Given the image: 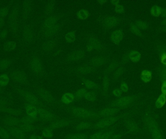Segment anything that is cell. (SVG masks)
I'll return each mask as SVG.
<instances>
[{
    "label": "cell",
    "mask_w": 166,
    "mask_h": 139,
    "mask_svg": "<svg viewBox=\"0 0 166 139\" xmlns=\"http://www.w3.org/2000/svg\"><path fill=\"white\" fill-rule=\"evenodd\" d=\"M71 112L74 116L80 118H91L98 116L97 114L93 111L87 110L82 108H73L71 110Z\"/></svg>",
    "instance_id": "obj_1"
},
{
    "label": "cell",
    "mask_w": 166,
    "mask_h": 139,
    "mask_svg": "<svg viewBox=\"0 0 166 139\" xmlns=\"http://www.w3.org/2000/svg\"><path fill=\"white\" fill-rule=\"evenodd\" d=\"M118 120V117H107L97 122L95 125L92 126L94 129H100L105 128L115 123Z\"/></svg>",
    "instance_id": "obj_2"
},
{
    "label": "cell",
    "mask_w": 166,
    "mask_h": 139,
    "mask_svg": "<svg viewBox=\"0 0 166 139\" xmlns=\"http://www.w3.org/2000/svg\"><path fill=\"white\" fill-rule=\"evenodd\" d=\"M147 123L149 130L154 139H163L161 132L160 131L156 123V121L150 119L148 120Z\"/></svg>",
    "instance_id": "obj_3"
},
{
    "label": "cell",
    "mask_w": 166,
    "mask_h": 139,
    "mask_svg": "<svg viewBox=\"0 0 166 139\" xmlns=\"http://www.w3.org/2000/svg\"><path fill=\"white\" fill-rule=\"evenodd\" d=\"M37 116L42 118L45 120L47 121H56V117L55 115L50 113L48 111L45 110L44 109H37Z\"/></svg>",
    "instance_id": "obj_4"
},
{
    "label": "cell",
    "mask_w": 166,
    "mask_h": 139,
    "mask_svg": "<svg viewBox=\"0 0 166 139\" xmlns=\"http://www.w3.org/2000/svg\"><path fill=\"white\" fill-rule=\"evenodd\" d=\"M72 122L71 121L66 120H61L54 121L51 123L49 126V127L52 130L53 129H60L63 127H66L69 126Z\"/></svg>",
    "instance_id": "obj_5"
},
{
    "label": "cell",
    "mask_w": 166,
    "mask_h": 139,
    "mask_svg": "<svg viewBox=\"0 0 166 139\" xmlns=\"http://www.w3.org/2000/svg\"><path fill=\"white\" fill-rule=\"evenodd\" d=\"M7 131L8 133L18 139H24L25 138V134L23 130L17 129L15 127H10L7 129Z\"/></svg>",
    "instance_id": "obj_6"
},
{
    "label": "cell",
    "mask_w": 166,
    "mask_h": 139,
    "mask_svg": "<svg viewBox=\"0 0 166 139\" xmlns=\"http://www.w3.org/2000/svg\"><path fill=\"white\" fill-rule=\"evenodd\" d=\"M132 101V98L131 97H125L117 100L113 104V105L117 107H125L129 105Z\"/></svg>",
    "instance_id": "obj_7"
},
{
    "label": "cell",
    "mask_w": 166,
    "mask_h": 139,
    "mask_svg": "<svg viewBox=\"0 0 166 139\" xmlns=\"http://www.w3.org/2000/svg\"><path fill=\"white\" fill-rule=\"evenodd\" d=\"M117 112V110L115 108H106L102 111L98 116L107 117L115 115Z\"/></svg>",
    "instance_id": "obj_8"
},
{
    "label": "cell",
    "mask_w": 166,
    "mask_h": 139,
    "mask_svg": "<svg viewBox=\"0 0 166 139\" xmlns=\"http://www.w3.org/2000/svg\"><path fill=\"white\" fill-rule=\"evenodd\" d=\"M12 76L14 81L17 83H23L25 79L24 75L20 71H15L12 74Z\"/></svg>",
    "instance_id": "obj_9"
},
{
    "label": "cell",
    "mask_w": 166,
    "mask_h": 139,
    "mask_svg": "<svg viewBox=\"0 0 166 139\" xmlns=\"http://www.w3.org/2000/svg\"><path fill=\"white\" fill-rule=\"evenodd\" d=\"M5 124L10 127H15L19 125L20 122L18 120L12 117H7L3 120Z\"/></svg>",
    "instance_id": "obj_10"
},
{
    "label": "cell",
    "mask_w": 166,
    "mask_h": 139,
    "mask_svg": "<svg viewBox=\"0 0 166 139\" xmlns=\"http://www.w3.org/2000/svg\"><path fill=\"white\" fill-rule=\"evenodd\" d=\"M124 36L122 32L120 30H117L112 34L111 38L115 43H118Z\"/></svg>",
    "instance_id": "obj_11"
},
{
    "label": "cell",
    "mask_w": 166,
    "mask_h": 139,
    "mask_svg": "<svg viewBox=\"0 0 166 139\" xmlns=\"http://www.w3.org/2000/svg\"><path fill=\"white\" fill-rule=\"evenodd\" d=\"M26 112L28 116L37 117V109L33 105H29L26 107Z\"/></svg>",
    "instance_id": "obj_12"
},
{
    "label": "cell",
    "mask_w": 166,
    "mask_h": 139,
    "mask_svg": "<svg viewBox=\"0 0 166 139\" xmlns=\"http://www.w3.org/2000/svg\"><path fill=\"white\" fill-rule=\"evenodd\" d=\"M17 46V43L14 41H8L4 45V49L7 52L13 51Z\"/></svg>",
    "instance_id": "obj_13"
},
{
    "label": "cell",
    "mask_w": 166,
    "mask_h": 139,
    "mask_svg": "<svg viewBox=\"0 0 166 139\" xmlns=\"http://www.w3.org/2000/svg\"><path fill=\"white\" fill-rule=\"evenodd\" d=\"M92 127L91 123L88 121H83L75 127V130H83Z\"/></svg>",
    "instance_id": "obj_14"
},
{
    "label": "cell",
    "mask_w": 166,
    "mask_h": 139,
    "mask_svg": "<svg viewBox=\"0 0 166 139\" xmlns=\"http://www.w3.org/2000/svg\"><path fill=\"white\" fill-rule=\"evenodd\" d=\"M88 136L85 133H78V134H69L66 137V139H88Z\"/></svg>",
    "instance_id": "obj_15"
},
{
    "label": "cell",
    "mask_w": 166,
    "mask_h": 139,
    "mask_svg": "<svg viewBox=\"0 0 166 139\" xmlns=\"http://www.w3.org/2000/svg\"><path fill=\"white\" fill-rule=\"evenodd\" d=\"M126 127L131 132H135L137 130V127L136 123L131 121H128L125 123Z\"/></svg>",
    "instance_id": "obj_16"
},
{
    "label": "cell",
    "mask_w": 166,
    "mask_h": 139,
    "mask_svg": "<svg viewBox=\"0 0 166 139\" xmlns=\"http://www.w3.org/2000/svg\"><path fill=\"white\" fill-rule=\"evenodd\" d=\"M42 135L44 138H47V139L52 138L53 136V130L50 129L49 127L44 129L42 132Z\"/></svg>",
    "instance_id": "obj_17"
},
{
    "label": "cell",
    "mask_w": 166,
    "mask_h": 139,
    "mask_svg": "<svg viewBox=\"0 0 166 139\" xmlns=\"http://www.w3.org/2000/svg\"><path fill=\"white\" fill-rule=\"evenodd\" d=\"M62 102L64 104H69L73 101V95L71 93H66L62 98Z\"/></svg>",
    "instance_id": "obj_18"
},
{
    "label": "cell",
    "mask_w": 166,
    "mask_h": 139,
    "mask_svg": "<svg viewBox=\"0 0 166 139\" xmlns=\"http://www.w3.org/2000/svg\"><path fill=\"white\" fill-rule=\"evenodd\" d=\"M11 64L10 61L7 59L0 60V70H5Z\"/></svg>",
    "instance_id": "obj_19"
},
{
    "label": "cell",
    "mask_w": 166,
    "mask_h": 139,
    "mask_svg": "<svg viewBox=\"0 0 166 139\" xmlns=\"http://www.w3.org/2000/svg\"><path fill=\"white\" fill-rule=\"evenodd\" d=\"M117 23V20L114 17H111L106 20L105 22V26L107 28H111L113 27Z\"/></svg>",
    "instance_id": "obj_20"
},
{
    "label": "cell",
    "mask_w": 166,
    "mask_h": 139,
    "mask_svg": "<svg viewBox=\"0 0 166 139\" xmlns=\"http://www.w3.org/2000/svg\"><path fill=\"white\" fill-rule=\"evenodd\" d=\"M10 82V78L7 75H2L0 76V85L5 87Z\"/></svg>",
    "instance_id": "obj_21"
},
{
    "label": "cell",
    "mask_w": 166,
    "mask_h": 139,
    "mask_svg": "<svg viewBox=\"0 0 166 139\" xmlns=\"http://www.w3.org/2000/svg\"><path fill=\"white\" fill-rule=\"evenodd\" d=\"M21 129L23 131H27V132H30L33 130L34 127L32 125V124L24 123H23L21 126Z\"/></svg>",
    "instance_id": "obj_22"
},
{
    "label": "cell",
    "mask_w": 166,
    "mask_h": 139,
    "mask_svg": "<svg viewBox=\"0 0 166 139\" xmlns=\"http://www.w3.org/2000/svg\"><path fill=\"white\" fill-rule=\"evenodd\" d=\"M166 98L165 96H164L163 95L160 96L159 98H158L157 101L156 102V106L158 108L162 107V106L164 104L165 102H166Z\"/></svg>",
    "instance_id": "obj_23"
},
{
    "label": "cell",
    "mask_w": 166,
    "mask_h": 139,
    "mask_svg": "<svg viewBox=\"0 0 166 139\" xmlns=\"http://www.w3.org/2000/svg\"><path fill=\"white\" fill-rule=\"evenodd\" d=\"M26 97L27 99L28 100V101H29L31 104H35L37 103V98L35 96H34L33 95L27 94L26 96Z\"/></svg>",
    "instance_id": "obj_24"
},
{
    "label": "cell",
    "mask_w": 166,
    "mask_h": 139,
    "mask_svg": "<svg viewBox=\"0 0 166 139\" xmlns=\"http://www.w3.org/2000/svg\"><path fill=\"white\" fill-rule=\"evenodd\" d=\"M140 55L137 52H133L130 55V59L133 62H137L140 60Z\"/></svg>",
    "instance_id": "obj_25"
},
{
    "label": "cell",
    "mask_w": 166,
    "mask_h": 139,
    "mask_svg": "<svg viewBox=\"0 0 166 139\" xmlns=\"http://www.w3.org/2000/svg\"><path fill=\"white\" fill-rule=\"evenodd\" d=\"M0 137L4 139H7L10 137V134L8 132L1 127H0Z\"/></svg>",
    "instance_id": "obj_26"
},
{
    "label": "cell",
    "mask_w": 166,
    "mask_h": 139,
    "mask_svg": "<svg viewBox=\"0 0 166 139\" xmlns=\"http://www.w3.org/2000/svg\"><path fill=\"white\" fill-rule=\"evenodd\" d=\"M142 79L144 81L148 82L151 79V75L148 71H144L142 73Z\"/></svg>",
    "instance_id": "obj_27"
},
{
    "label": "cell",
    "mask_w": 166,
    "mask_h": 139,
    "mask_svg": "<svg viewBox=\"0 0 166 139\" xmlns=\"http://www.w3.org/2000/svg\"><path fill=\"white\" fill-rule=\"evenodd\" d=\"M84 97L86 98V100H88V101H94L95 98V95L92 92L87 91Z\"/></svg>",
    "instance_id": "obj_28"
},
{
    "label": "cell",
    "mask_w": 166,
    "mask_h": 139,
    "mask_svg": "<svg viewBox=\"0 0 166 139\" xmlns=\"http://www.w3.org/2000/svg\"><path fill=\"white\" fill-rule=\"evenodd\" d=\"M161 11L160 8L159 7L157 6H154L151 8V14L153 16H158L161 13Z\"/></svg>",
    "instance_id": "obj_29"
},
{
    "label": "cell",
    "mask_w": 166,
    "mask_h": 139,
    "mask_svg": "<svg viewBox=\"0 0 166 139\" xmlns=\"http://www.w3.org/2000/svg\"><path fill=\"white\" fill-rule=\"evenodd\" d=\"M113 134L114 133H113V131L112 130L104 132L101 139H110Z\"/></svg>",
    "instance_id": "obj_30"
},
{
    "label": "cell",
    "mask_w": 166,
    "mask_h": 139,
    "mask_svg": "<svg viewBox=\"0 0 166 139\" xmlns=\"http://www.w3.org/2000/svg\"><path fill=\"white\" fill-rule=\"evenodd\" d=\"M104 132L105 131L103 130V131H99V132L95 133L94 134H92L90 137H89L88 139H101Z\"/></svg>",
    "instance_id": "obj_31"
},
{
    "label": "cell",
    "mask_w": 166,
    "mask_h": 139,
    "mask_svg": "<svg viewBox=\"0 0 166 139\" xmlns=\"http://www.w3.org/2000/svg\"><path fill=\"white\" fill-rule=\"evenodd\" d=\"M66 39L69 42H73L75 39V35L73 33H68L66 36Z\"/></svg>",
    "instance_id": "obj_32"
},
{
    "label": "cell",
    "mask_w": 166,
    "mask_h": 139,
    "mask_svg": "<svg viewBox=\"0 0 166 139\" xmlns=\"http://www.w3.org/2000/svg\"><path fill=\"white\" fill-rule=\"evenodd\" d=\"M79 17L81 20H85L88 17V14L85 10H81L79 12Z\"/></svg>",
    "instance_id": "obj_33"
},
{
    "label": "cell",
    "mask_w": 166,
    "mask_h": 139,
    "mask_svg": "<svg viewBox=\"0 0 166 139\" xmlns=\"http://www.w3.org/2000/svg\"><path fill=\"white\" fill-rule=\"evenodd\" d=\"M85 85L86 88H88V89H94V88H95L96 87L95 84L91 81L86 82Z\"/></svg>",
    "instance_id": "obj_34"
},
{
    "label": "cell",
    "mask_w": 166,
    "mask_h": 139,
    "mask_svg": "<svg viewBox=\"0 0 166 139\" xmlns=\"http://www.w3.org/2000/svg\"><path fill=\"white\" fill-rule=\"evenodd\" d=\"M7 30H2L0 31V40H3L5 39V38L7 37Z\"/></svg>",
    "instance_id": "obj_35"
},
{
    "label": "cell",
    "mask_w": 166,
    "mask_h": 139,
    "mask_svg": "<svg viewBox=\"0 0 166 139\" xmlns=\"http://www.w3.org/2000/svg\"><path fill=\"white\" fill-rule=\"evenodd\" d=\"M8 9L6 8H3L0 10V17L4 18L8 14Z\"/></svg>",
    "instance_id": "obj_36"
},
{
    "label": "cell",
    "mask_w": 166,
    "mask_h": 139,
    "mask_svg": "<svg viewBox=\"0 0 166 139\" xmlns=\"http://www.w3.org/2000/svg\"><path fill=\"white\" fill-rule=\"evenodd\" d=\"M87 91H86L85 89H81L77 92L76 95L78 97H84Z\"/></svg>",
    "instance_id": "obj_37"
},
{
    "label": "cell",
    "mask_w": 166,
    "mask_h": 139,
    "mask_svg": "<svg viewBox=\"0 0 166 139\" xmlns=\"http://www.w3.org/2000/svg\"><path fill=\"white\" fill-rule=\"evenodd\" d=\"M32 69H33L34 71H37V70H38V68H39V64L37 60L34 61L33 63H32Z\"/></svg>",
    "instance_id": "obj_38"
},
{
    "label": "cell",
    "mask_w": 166,
    "mask_h": 139,
    "mask_svg": "<svg viewBox=\"0 0 166 139\" xmlns=\"http://www.w3.org/2000/svg\"><path fill=\"white\" fill-rule=\"evenodd\" d=\"M128 89V88L127 85L125 83H123L121 85V90L123 92H126Z\"/></svg>",
    "instance_id": "obj_39"
},
{
    "label": "cell",
    "mask_w": 166,
    "mask_h": 139,
    "mask_svg": "<svg viewBox=\"0 0 166 139\" xmlns=\"http://www.w3.org/2000/svg\"><path fill=\"white\" fill-rule=\"evenodd\" d=\"M113 93L114 95L117 96V97H118V96H120L121 94V90L120 89H116L113 91Z\"/></svg>",
    "instance_id": "obj_40"
},
{
    "label": "cell",
    "mask_w": 166,
    "mask_h": 139,
    "mask_svg": "<svg viewBox=\"0 0 166 139\" xmlns=\"http://www.w3.org/2000/svg\"><path fill=\"white\" fill-rule=\"evenodd\" d=\"M116 11L117 13H121L124 12V8L121 5H118L116 7Z\"/></svg>",
    "instance_id": "obj_41"
},
{
    "label": "cell",
    "mask_w": 166,
    "mask_h": 139,
    "mask_svg": "<svg viewBox=\"0 0 166 139\" xmlns=\"http://www.w3.org/2000/svg\"><path fill=\"white\" fill-rule=\"evenodd\" d=\"M30 139H42V137L39 135H33L30 137Z\"/></svg>",
    "instance_id": "obj_42"
},
{
    "label": "cell",
    "mask_w": 166,
    "mask_h": 139,
    "mask_svg": "<svg viewBox=\"0 0 166 139\" xmlns=\"http://www.w3.org/2000/svg\"><path fill=\"white\" fill-rule=\"evenodd\" d=\"M162 91L164 94H166V81L163 84L162 87Z\"/></svg>",
    "instance_id": "obj_43"
},
{
    "label": "cell",
    "mask_w": 166,
    "mask_h": 139,
    "mask_svg": "<svg viewBox=\"0 0 166 139\" xmlns=\"http://www.w3.org/2000/svg\"><path fill=\"white\" fill-rule=\"evenodd\" d=\"M110 139H121V135L118 134H113Z\"/></svg>",
    "instance_id": "obj_44"
},
{
    "label": "cell",
    "mask_w": 166,
    "mask_h": 139,
    "mask_svg": "<svg viewBox=\"0 0 166 139\" xmlns=\"http://www.w3.org/2000/svg\"><path fill=\"white\" fill-rule=\"evenodd\" d=\"M4 24V18L0 17V29L3 27V26Z\"/></svg>",
    "instance_id": "obj_45"
},
{
    "label": "cell",
    "mask_w": 166,
    "mask_h": 139,
    "mask_svg": "<svg viewBox=\"0 0 166 139\" xmlns=\"http://www.w3.org/2000/svg\"><path fill=\"white\" fill-rule=\"evenodd\" d=\"M132 30H133V32H134L136 34H140V31H139L137 27H132Z\"/></svg>",
    "instance_id": "obj_46"
},
{
    "label": "cell",
    "mask_w": 166,
    "mask_h": 139,
    "mask_svg": "<svg viewBox=\"0 0 166 139\" xmlns=\"http://www.w3.org/2000/svg\"><path fill=\"white\" fill-rule=\"evenodd\" d=\"M138 26L141 28H144L145 27V25L143 23L140 22L138 24Z\"/></svg>",
    "instance_id": "obj_47"
},
{
    "label": "cell",
    "mask_w": 166,
    "mask_h": 139,
    "mask_svg": "<svg viewBox=\"0 0 166 139\" xmlns=\"http://www.w3.org/2000/svg\"><path fill=\"white\" fill-rule=\"evenodd\" d=\"M112 3L114 5H117L118 3V1H116H116H112Z\"/></svg>",
    "instance_id": "obj_48"
},
{
    "label": "cell",
    "mask_w": 166,
    "mask_h": 139,
    "mask_svg": "<svg viewBox=\"0 0 166 139\" xmlns=\"http://www.w3.org/2000/svg\"><path fill=\"white\" fill-rule=\"evenodd\" d=\"M162 62H163L164 64H166V57H164V58L162 59Z\"/></svg>",
    "instance_id": "obj_49"
},
{
    "label": "cell",
    "mask_w": 166,
    "mask_h": 139,
    "mask_svg": "<svg viewBox=\"0 0 166 139\" xmlns=\"http://www.w3.org/2000/svg\"><path fill=\"white\" fill-rule=\"evenodd\" d=\"M163 75L165 77V78H166V70L164 71L163 72Z\"/></svg>",
    "instance_id": "obj_50"
},
{
    "label": "cell",
    "mask_w": 166,
    "mask_h": 139,
    "mask_svg": "<svg viewBox=\"0 0 166 139\" xmlns=\"http://www.w3.org/2000/svg\"><path fill=\"white\" fill-rule=\"evenodd\" d=\"M105 1H99V3H100L101 4H102L103 3H105Z\"/></svg>",
    "instance_id": "obj_51"
}]
</instances>
